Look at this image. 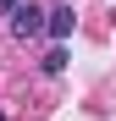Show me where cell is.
Here are the masks:
<instances>
[{"label": "cell", "mask_w": 116, "mask_h": 121, "mask_svg": "<svg viewBox=\"0 0 116 121\" xmlns=\"http://www.w3.org/2000/svg\"><path fill=\"white\" fill-rule=\"evenodd\" d=\"M44 17H50V11H39L33 0H28V6L17 0V11H11V33H17V39H39V33H44Z\"/></svg>", "instance_id": "obj_1"}, {"label": "cell", "mask_w": 116, "mask_h": 121, "mask_svg": "<svg viewBox=\"0 0 116 121\" xmlns=\"http://www.w3.org/2000/svg\"><path fill=\"white\" fill-rule=\"evenodd\" d=\"M72 28H77V11H72V6H55V11L44 17V33L55 39V44H66V39H72Z\"/></svg>", "instance_id": "obj_2"}, {"label": "cell", "mask_w": 116, "mask_h": 121, "mask_svg": "<svg viewBox=\"0 0 116 121\" xmlns=\"http://www.w3.org/2000/svg\"><path fill=\"white\" fill-rule=\"evenodd\" d=\"M39 66H44V77H61V72H66V50L55 44V50L44 55V60H39Z\"/></svg>", "instance_id": "obj_3"}, {"label": "cell", "mask_w": 116, "mask_h": 121, "mask_svg": "<svg viewBox=\"0 0 116 121\" xmlns=\"http://www.w3.org/2000/svg\"><path fill=\"white\" fill-rule=\"evenodd\" d=\"M0 11H17V0H0Z\"/></svg>", "instance_id": "obj_4"}]
</instances>
